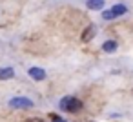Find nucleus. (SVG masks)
<instances>
[{
  "label": "nucleus",
  "instance_id": "10",
  "mask_svg": "<svg viewBox=\"0 0 133 122\" xmlns=\"http://www.w3.org/2000/svg\"><path fill=\"white\" fill-rule=\"evenodd\" d=\"M51 118H53V122H66L64 118H60V117H57V115H51Z\"/></svg>",
  "mask_w": 133,
  "mask_h": 122
},
{
  "label": "nucleus",
  "instance_id": "2",
  "mask_svg": "<svg viewBox=\"0 0 133 122\" xmlns=\"http://www.w3.org/2000/svg\"><path fill=\"white\" fill-rule=\"evenodd\" d=\"M11 107H18V109H26V107H33V100L26 98V97H15L9 100Z\"/></svg>",
  "mask_w": 133,
  "mask_h": 122
},
{
  "label": "nucleus",
  "instance_id": "8",
  "mask_svg": "<svg viewBox=\"0 0 133 122\" xmlns=\"http://www.w3.org/2000/svg\"><path fill=\"white\" fill-rule=\"evenodd\" d=\"M86 6L89 9H102L104 8V0H86Z\"/></svg>",
  "mask_w": 133,
  "mask_h": 122
},
{
  "label": "nucleus",
  "instance_id": "3",
  "mask_svg": "<svg viewBox=\"0 0 133 122\" xmlns=\"http://www.w3.org/2000/svg\"><path fill=\"white\" fill-rule=\"evenodd\" d=\"M28 73H29V77L35 78V80H44V78H46V71L40 69V67H31Z\"/></svg>",
  "mask_w": 133,
  "mask_h": 122
},
{
  "label": "nucleus",
  "instance_id": "9",
  "mask_svg": "<svg viewBox=\"0 0 133 122\" xmlns=\"http://www.w3.org/2000/svg\"><path fill=\"white\" fill-rule=\"evenodd\" d=\"M102 18H104V20H113L115 17H113V13H111V9H106V11L102 13Z\"/></svg>",
  "mask_w": 133,
  "mask_h": 122
},
{
  "label": "nucleus",
  "instance_id": "5",
  "mask_svg": "<svg viewBox=\"0 0 133 122\" xmlns=\"http://www.w3.org/2000/svg\"><path fill=\"white\" fill-rule=\"evenodd\" d=\"M15 77V71L11 67H0V80H9Z\"/></svg>",
  "mask_w": 133,
  "mask_h": 122
},
{
  "label": "nucleus",
  "instance_id": "1",
  "mask_svg": "<svg viewBox=\"0 0 133 122\" xmlns=\"http://www.w3.org/2000/svg\"><path fill=\"white\" fill-rule=\"evenodd\" d=\"M58 106H60V109L66 111V113H77V111H80V109L84 107V104H82L77 97H64Z\"/></svg>",
  "mask_w": 133,
  "mask_h": 122
},
{
  "label": "nucleus",
  "instance_id": "4",
  "mask_svg": "<svg viewBox=\"0 0 133 122\" xmlns=\"http://www.w3.org/2000/svg\"><path fill=\"white\" fill-rule=\"evenodd\" d=\"M93 37H95V26L91 24V26H88V28L84 29V33H82V42H89Z\"/></svg>",
  "mask_w": 133,
  "mask_h": 122
},
{
  "label": "nucleus",
  "instance_id": "6",
  "mask_svg": "<svg viewBox=\"0 0 133 122\" xmlns=\"http://www.w3.org/2000/svg\"><path fill=\"white\" fill-rule=\"evenodd\" d=\"M117 46H118V44H117L115 40H106V42L102 44V49H104L106 53H115V51H117Z\"/></svg>",
  "mask_w": 133,
  "mask_h": 122
},
{
  "label": "nucleus",
  "instance_id": "7",
  "mask_svg": "<svg viewBox=\"0 0 133 122\" xmlns=\"http://www.w3.org/2000/svg\"><path fill=\"white\" fill-rule=\"evenodd\" d=\"M128 11V8L124 6V4H117V6H113L111 8V13H113V17L117 18V17H120V15H124Z\"/></svg>",
  "mask_w": 133,
  "mask_h": 122
},
{
  "label": "nucleus",
  "instance_id": "11",
  "mask_svg": "<svg viewBox=\"0 0 133 122\" xmlns=\"http://www.w3.org/2000/svg\"><path fill=\"white\" fill-rule=\"evenodd\" d=\"M28 122H42V118H29Z\"/></svg>",
  "mask_w": 133,
  "mask_h": 122
}]
</instances>
